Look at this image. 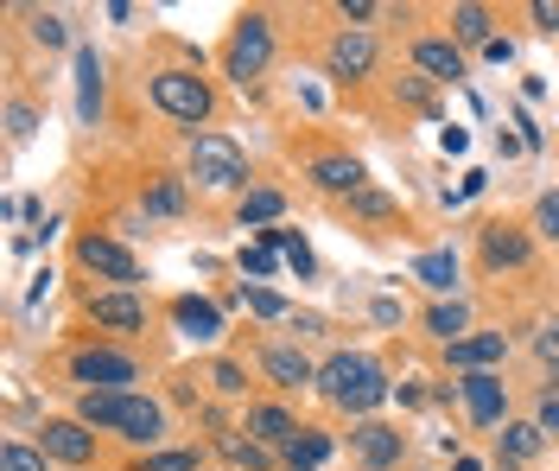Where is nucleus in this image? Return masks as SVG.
<instances>
[{
	"label": "nucleus",
	"mask_w": 559,
	"mask_h": 471,
	"mask_svg": "<svg viewBox=\"0 0 559 471\" xmlns=\"http://www.w3.org/2000/svg\"><path fill=\"white\" fill-rule=\"evenodd\" d=\"M502 357H509V338H502V331H471V338L445 344V363L464 369V376H484V369H496Z\"/></svg>",
	"instance_id": "9b49d317"
},
{
	"label": "nucleus",
	"mask_w": 559,
	"mask_h": 471,
	"mask_svg": "<svg viewBox=\"0 0 559 471\" xmlns=\"http://www.w3.org/2000/svg\"><path fill=\"white\" fill-rule=\"evenodd\" d=\"M90 326H103V331H146V299L140 293H121V287H108V293H90Z\"/></svg>",
	"instance_id": "1a4fd4ad"
},
{
	"label": "nucleus",
	"mask_w": 559,
	"mask_h": 471,
	"mask_svg": "<svg viewBox=\"0 0 559 471\" xmlns=\"http://www.w3.org/2000/svg\"><path fill=\"white\" fill-rule=\"evenodd\" d=\"M452 471H484V466H477V459H457V466Z\"/></svg>",
	"instance_id": "c03bdc74"
},
{
	"label": "nucleus",
	"mask_w": 559,
	"mask_h": 471,
	"mask_svg": "<svg viewBox=\"0 0 559 471\" xmlns=\"http://www.w3.org/2000/svg\"><path fill=\"white\" fill-rule=\"evenodd\" d=\"M216 452L223 459H236V466H248V471H267L280 459L274 446H261V439H242V434H216Z\"/></svg>",
	"instance_id": "5701e85b"
},
{
	"label": "nucleus",
	"mask_w": 559,
	"mask_h": 471,
	"mask_svg": "<svg viewBox=\"0 0 559 471\" xmlns=\"http://www.w3.org/2000/svg\"><path fill=\"white\" fill-rule=\"evenodd\" d=\"M38 446H45L58 466H90V459H96V434H90L83 421H45Z\"/></svg>",
	"instance_id": "4468645a"
},
{
	"label": "nucleus",
	"mask_w": 559,
	"mask_h": 471,
	"mask_svg": "<svg viewBox=\"0 0 559 471\" xmlns=\"http://www.w3.org/2000/svg\"><path fill=\"white\" fill-rule=\"evenodd\" d=\"M349 446H356V459H362L369 471H388V466H401L407 434H401V427H382V421H362V427L349 434Z\"/></svg>",
	"instance_id": "f8f14e48"
},
{
	"label": "nucleus",
	"mask_w": 559,
	"mask_h": 471,
	"mask_svg": "<svg viewBox=\"0 0 559 471\" xmlns=\"http://www.w3.org/2000/svg\"><path fill=\"white\" fill-rule=\"evenodd\" d=\"M33 38H38V45H51V51H58V45H70L64 13H33Z\"/></svg>",
	"instance_id": "f704fd0d"
},
{
	"label": "nucleus",
	"mask_w": 559,
	"mask_h": 471,
	"mask_svg": "<svg viewBox=\"0 0 559 471\" xmlns=\"http://www.w3.org/2000/svg\"><path fill=\"white\" fill-rule=\"evenodd\" d=\"M140 204H146V217H178L185 211V179H153L140 191Z\"/></svg>",
	"instance_id": "393cba45"
},
{
	"label": "nucleus",
	"mask_w": 559,
	"mask_h": 471,
	"mask_svg": "<svg viewBox=\"0 0 559 471\" xmlns=\"http://www.w3.org/2000/svg\"><path fill=\"white\" fill-rule=\"evenodd\" d=\"M349 211H356L362 223H394V217H401V204H394L388 191H376V185H362V191L349 198Z\"/></svg>",
	"instance_id": "bb28decb"
},
{
	"label": "nucleus",
	"mask_w": 559,
	"mask_h": 471,
	"mask_svg": "<svg viewBox=\"0 0 559 471\" xmlns=\"http://www.w3.org/2000/svg\"><path fill=\"white\" fill-rule=\"evenodd\" d=\"M261 376H267L274 389H306V382H318L312 357L293 351V344H267V351H261Z\"/></svg>",
	"instance_id": "dca6fc26"
},
{
	"label": "nucleus",
	"mask_w": 559,
	"mask_h": 471,
	"mask_svg": "<svg viewBox=\"0 0 559 471\" xmlns=\"http://www.w3.org/2000/svg\"><path fill=\"white\" fill-rule=\"evenodd\" d=\"M191 179L204 185V191H242L248 153L229 134H191Z\"/></svg>",
	"instance_id": "7ed1b4c3"
},
{
	"label": "nucleus",
	"mask_w": 559,
	"mask_h": 471,
	"mask_svg": "<svg viewBox=\"0 0 559 471\" xmlns=\"http://www.w3.org/2000/svg\"><path fill=\"white\" fill-rule=\"evenodd\" d=\"M248 439H261V446H274V452H286L293 439H299V421L280 408V401H254L248 408V427H242Z\"/></svg>",
	"instance_id": "f3484780"
},
{
	"label": "nucleus",
	"mask_w": 559,
	"mask_h": 471,
	"mask_svg": "<svg viewBox=\"0 0 559 471\" xmlns=\"http://www.w3.org/2000/svg\"><path fill=\"white\" fill-rule=\"evenodd\" d=\"M242 306L254 313V319H286V313H293V306H286L274 287H242Z\"/></svg>",
	"instance_id": "473e14b6"
},
{
	"label": "nucleus",
	"mask_w": 559,
	"mask_h": 471,
	"mask_svg": "<svg viewBox=\"0 0 559 471\" xmlns=\"http://www.w3.org/2000/svg\"><path fill=\"white\" fill-rule=\"evenodd\" d=\"M477 255H484L489 274H502V268H527L534 261V243H527V229H515V223H484Z\"/></svg>",
	"instance_id": "6e6552de"
},
{
	"label": "nucleus",
	"mask_w": 559,
	"mask_h": 471,
	"mask_svg": "<svg viewBox=\"0 0 559 471\" xmlns=\"http://www.w3.org/2000/svg\"><path fill=\"white\" fill-rule=\"evenodd\" d=\"M267 236V249H280L299 274H312V249H306V236H293V229H261Z\"/></svg>",
	"instance_id": "7c9ffc66"
},
{
	"label": "nucleus",
	"mask_w": 559,
	"mask_h": 471,
	"mask_svg": "<svg viewBox=\"0 0 559 471\" xmlns=\"http://www.w3.org/2000/svg\"><path fill=\"white\" fill-rule=\"evenodd\" d=\"M414 281H426L432 293H452V287H457V255H452V249L414 255Z\"/></svg>",
	"instance_id": "4be33fe9"
},
{
	"label": "nucleus",
	"mask_w": 559,
	"mask_h": 471,
	"mask_svg": "<svg viewBox=\"0 0 559 471\" xmlns=\"http://www.w3.org/2000/svg\"><path fill=\"white\" fill-rule=\"evenodd\" d=\"M280 211H286V198H280V191H267V185H261V191H242V204H236L242 229H248V223H274Z\"/></svg>",
	"instance_id": "a878e982"
},
{
	"label": "nucleus",
	"mask_w": 559,
	"mask_h": 471,
	"mask_svg": "<svg viewBox=\"0 0 559 471\" xmlns=\"http://www.w3.org/2000/svg\"><path fill=\"white\" fill-rule=\"evenodd\" d=\"M312 185L318 191H337V198H356L362 185H369V173H362V160H349V153H318L312 166Z\"/></svg>",
	"instance_id": "2eb2a0df"
},
{
	"label": "nucleus",
	"mask_w": 559,
	"mask_h": 471,
	"mask_svg": "<svg viewBox=\"0 0 559 471\" xmlns=\"http://www.w3.org/2000/svg\"><path fill=\"white\" fill-rule=\"evenodd\" d=\"M274 268H280V261H274V249H267V243H261V249H242V274H248V281H267Z\"/></svg>",
	"instance_id": "e433bc0d"
},
{
	"label": "nucleus",
	"mask_w": 559,
	"mask_h": 471,
	"mask_svg": "<svg viewBox=\"0 0 559 471\" xmlns=\"http://www.w3.org/2000/svg\"><path fill=\"white\" fill-rule=\"evenodd\" d=\"M173 326L185 331V338H223V306L216 299H204V293H178L173 299Z\"/></svg>",
	"instance_id": "a211bd4d"
},
{
	"label": "nucleus",
	"mask_w": 559,
	"mask_h": 471,
	"mask_svg": "<svg viewBox=\"0 0 559 471\" xmlns=\"http://www.w3.org/2000/svg\"><path fill=\"white\" fill-rule=\"evenodd\" d=\"M318 396L337 401L344 414H369V408H382L388 396V376L376 357H362V351H337V357L318 363Z\"/></svg>",
	"instance_id": "f03ea898"
},
{
	"label": "nucleus",
	"mask_w": 559,
	"mask_h": 471,
	"mask_svg": "<svg viewBox=\"0 0 559 471\" xmlns=\"http://www.w3.org/2000/svg\"><path fill=\"white\" fill-rule=\"evenodd\" d=\"M76 261H83L96 281H108V287H121V293L140 287L134 249H128V243H115V236H83V243H76Z\"/></svg>",
	"instance_id": "0eeeda50"
},
{
	"label": "nucleus",
	"mask_w": 559,
	"mask_h": 471,
	"mask_svg": "<svg viewBox=\"0 0 559 471\" xmlns=\"http://www.w3.org/2000/svg\"><path fill=\"white\" fill-rule=\"evenodd\" d=\"M337 13H344V20H356V33H362V20H376L382 7H376V0H337Z\"/></svg>",
	"instance_id": "58836bf2"
},
{
	"label": "nucleus",
	"mask_w": 559,
	"mask_h": 471,
	"mask_svg": "<svg viewBox=\"0 0 559 471\" xmlns=\"http://www.w3.org/2000/svg\"><path fill=\"white\" fill-rule=\"evenodd\" d=\"M76 421L90 434H121L128 446H153V439L166 434V408L153 396H103V389H83Z\"/></svg>",
	"instance_id": "f257e3e1"
},
{
	"label": "nucleus",
	"mask_w": 559,
	"mask_h": 471,
	"mask_svg": "<svg viewBox=\"0 0 559 471\" xmlns=\"http://www.w3.org/2000/svg\"><path fill=\"white\" fill-rule=\"evenodd\" d=\"M426 331H432V338H445V344L471 338V313H464V299H439V306L426 313Z\"/></svg>",
	"instance_id": "b1692460"
},
{
	"label": "nucleus",
	"mask_w": 559,
	"mask_h": 471,
	"mask_svg": "<svg viewBox=\"0 0 559 471\" xmlns=\"http://www.w3.org/2000/svg\"><path fill=\"white\" fill-rule=\"evenodd\" d=\"M540 452V427L534 421H509L502 427V459H534Z\"/></svg>",
	"instance_id": "c85d7f7f"
},
{
	"label": "nucleus",
	"mask_w": 559,
	"mask_h": 471,
	"mask_svg": "<svg viewBox=\"0 0 559 471\" xmlns=\"http://www.w3.org/2000/svg\"><path fill=\"white\" fill-rule=\"evenodd\" d=\"M45 459H51V452H45V446H26V439H7V446H0V471H45Z\"/></svg>",
	"instance_id": "c756f323"
},
{
	"label": "nucleus",
	"mask_w": 559,
	"mask_h": 471,
	"mask_svg": "<svg viewBox=\"0 0 559 471\" xmlns=\"http://www.w3.org/2000/svg\"><path fill=\"white\" fill-rule=\"evenodd\" d=\"M527 20H534L540 33H559V0H534V7H527Z\"/></svg>",
	"instance_id": "4c0bfd02"
},
{
	"label": "nucleus",
	"mask_w": 559,
	"mask_h": 471,
	"mask_svg": "<svg viewBox=\"0 0 559 471\" xmlns=\"http://www.w3.org/2000/svg\"><path fill=\"white\" fill-rule=\"evenodd\" d=\"M414 64L432 83H457L464 76V51H457V38H414Z\"/></svg>",
	"instance_id": "6ab92c4d"
},
{
	"label": "nucleus",
	"mask_w": 559,
	"mask_h": 471,
	"mask_svg": "<svg viewBox=\"0 0 559 471\" xmlns=\"http://www.w3.org/2000/svg\"><path fill=\"white\" fill-rule=\"evenodd\" d=\"M547 396H559V363H554V376H547Z\"/></svg>",
	"instance_id": "37998d69"
},
{
	"label": "nucleus",
	"mask_w": 559,
	"mask_h": 471,
	"mask_svg": "<svg viewBox=\"0 0 559 471\" xmlns=\"http://www.w3.org/2000/svg\"><path fill=\"white\" fill-rule=\"evenodd\" d=\"M324 64H331V76H337V83H362V76L376 71V38L349 26V33H337V38H331Z\"/></svg>",
	"instance_id": "9d476101"
},
{
	"label": "nucleus",
	"mask_w": 559,
	"mask_h": 471,
	"mask_svg": "<svg viewBox=\"0 0 559 471\" xmlns=\"http://www.w3.org/2000/svg\"><path fill=\"white\" fill-rule=\"evenodd\" d=\"M324 459H331V434H318V427H299V439L280 452V466L286 471H318Z\"/></svg>",
	"instance_id": "412c9836"
},
{
	"label": "nucleus",
	"mask_w": 559,
	"mask_h": 471,
	"mask_svg": "<svg viewBox=\"0 0 559 471\" xmlns=\"http://www.w3.org/2000/svg\"><path fill=\"white\" fill-rule=\"evenodd\" d=\"M210 389H216V396H248V369L229 363V357H216L210 363Z\"/></svg>",
	"instance_id": "2f4dec72"
},
{
	"label": "nucleus",
	"mask_w": 559,
	"mask_h": 471,
	"mask_svg": "<svg viewBox=\"0 0 559 471\" xmlns=\"http://www.w3.org/2000/svg\"><path fill=\"white\" fill-rule=\"evenodd\" d=\"M70 376L83 389H103V396H134L140 363L128 351H115V344H83V351H70Z\"/></svg>",
	"instance_id": "39448f33"
},
{
	"label": "nucleus",
	"mask_w": 559,
	"mask_h": 471,
	"mask_svg": "<svg viewBox=\"0 0 559 471\" xmlns=\"http://www.w3.org/2000/svg\"><path fill=\"white\" fill-rule=\"evenodd\" d=\"M457 396H464V408H471V421H477V427H496V421L509 414V389H502V376H496V369L464 376V382H457Z\"/></svg>",
	"instance_id": "ddd939ff"
},
{
	"label": "nucleus",
	"mask_w": 559,
	"mask_h": 471,
	"mask_svg": "<svg viewBox=\"0 0 559 471\" xmlns=\"http://www.w3.org/2000/svg\"><path fill=\"white\" fill-rule=\"evenodd\" d=\"M153 103L173 115V121H185V128H198V121H210V83L198 71H153Z\"/></svg>",
	"instance_id": "423d86ee"
},
{
	"label": "nucleus",
	"mask_w": 559,
	"mask_h": 471,
	"mask_svg": "<svg viewBox=\"0 0 559 471\" xmlns=\"http://www.w3.org/2000/svg\"><path fill=\"white\" fill-rule=\"evenodd\" d=\"M534 217H540L547 236H559V198H540V211H534Z\"/></svg>",
	"instance_id": "79ce46f5"
},
{
	"label": "nucleus",
	"mask_w": 559,
	"mask_h": 471,
	"mask_svg": "<svg viewBox=\"0 0 559 471\" xmlns=\"http://www.w3.org/2000/svg\"><path fill=\"white\" fill-rule=\"evenodd\" d=\"M33 128H38V109L26 96H13V103H7V134H13V141H33Z\"/></svg>",
	"instance_id": "72a5a7b5"
},
{
	"label": "nucleus",
	"mask_w": 559,
	"mask_h": 471,
	"mask_svg": "<svg viewBox=\"0 0 559 471\" xmlns=\"http://www.w3.org/2000/svg\"><path fill=\"white\" fill-rule=\"evenodd\" d=\"M267 64H274V20H267V13H242L236 33H229V45H223V71L248 90Z\"/></svg>",
	"instance_id": "20e7f679"
},
{
	"label": "nucleus",
	"mask_w": 559,
	"mask_h": 471,
	"mask_svg": "<svg viewBox=\"0 0 559 471\" xmlns=\"http://www.w3.org/2000/svg\"><path fill=\"white\" fill-rule=\"evenodd\" d=\"M534 351H540L547 363H559V319H547V326H540V338H534Z\"/></svg>",
	"instance_id": "ea45409f"
},
{
	"label": "nucleus",
	"mask_w": 559,
	"mask_h": 471,
	"mask_svg": "<svg viewBox=\"0 0 559 471\" xmlns=\"http://www.w3.org/2000/svg\"><path fill=\"white\" fill-rule=\"evenodd\" d=\"M76 115L90 128L103 115V58H96V45H76Z\"/></svg>",
	"instance_id": "aec40b11"
},
{
	"label": "nucleus",
	"mask_w": 559,
	"mask_h": 471,
	"mask_svg": "<svg viewBox=\"0 0 559 471\" xmlns=\"http://www.w3.org/2000/svg\"><path fill=\"white\" fill-rule=\"evenodd\" d=\"M452 33H457V45H489V13L484 7H452Z\"/></svg>",
	"instance_id": "cd10ccee"
},
{
	"label": "nucleus",
	"mask_w": 559,
	"mask_h": 471,
	"mask_svg": "<svg viewBox=\"0 0 559 471\" xmlns=\"http://www.w3.org/2000/svg\"><path fill=\"white\" fill-rule=\"evenodd\" d=\"M140 471H198V452H185V446H173V452H153Z\"/></svg>",
	"instance_id": "c9c22d12"
},
{
	"label": "nucleus",
	"mask_w": 559,
	"mask_h": 471,
	"mask_svg": "<svg viewBox=\"0 0 559 471\" xmlns=\"http://www.w3.org/2000/svg\"><path fill=\"white\" fill-rule=\"evenodd\" d=\"M540 434H559V396H540V414H534Z\"/></svg>",
	"instance_id": "a19ab883"
}]
</instances>
